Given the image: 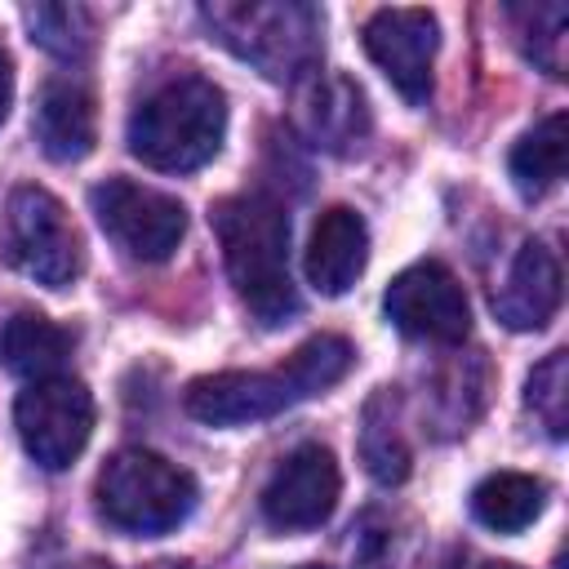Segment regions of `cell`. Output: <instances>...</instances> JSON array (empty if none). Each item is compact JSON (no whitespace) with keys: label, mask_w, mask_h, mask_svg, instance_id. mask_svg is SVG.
Returning <instances> with one entry per match:
<instances>
[{"label":"cell","mask_w":569,"mask_h":569,"mask_svg":"<svg viewBox=\"0 0 569 569\" xmlns=\"http://www.w3.org/2000/svg\"><path fill=\"white\" fill-rule=\"evenodd\" d=\"M351 360L356 351L342 333H316L302 347H293L280 369H253V373L227 369L196 378L182 391V409L204 427H249L329 391L333 382L347 378Z\"/></svg>","instance_id":"obj_1"},{"label":"cell","mask_w":569,"mask_h":569,"mask_svg":"<svg viewBox=\"0 0 569 569\" xmlns=\"http://www.w3.org/2000/svg\"><path fill=\"white\" fill-rule=\"evenodd\" d=\"M209 222L218 231L236 298L258 325H284L298 311L289 276V213L262 191H240L218 200Z\"/></svg>","instance_id":"obj_2"},{"label":"cell","mask_w":569,"mask_h":569,"mask_svg":"<svg viewBox=\"0 0 569 569\" xmlns=\"http://www.w3.org/2000/svg\"><path fill=\"white\" fill-rule=\"evenodd\" d=\"M227 133V98L204 76H173L156 84L129 116V151L160 173H191L209 164Z\"/></svg>","instance_id":"obj_3"},{"label":"cell","mask_w":569,"mask_h":569,"mask_svg":"<svg viewBox=\"0 0 569 569\" xmlns=\"http://www.w3.org/2000/svg\"><path fill=\"white\" fill-rule=\"evenodd\" d=\"M200 18L218 44L280 84L316 71L325 49V18L302 0H218L204 4Z\"/></svg>","instance_id":"obj_4"},{"label":"cell","mask_w":569,"mask_h":569,"mask_svg":"<svg viewBox=\"0 0 569 569\" xmlns=\"http://www.w3.org/2000/svg\"><path fill=\"white\" fill-rule=\"evenodd\" d=\"M93 498H98V516L111 529L133 533V538H156V533L178 529L196 511L200 489L191 471L173 467L169 458L151 449H120L98 471Z\"/></svg>","instance_id":"obj_5"},{"label":"cell","mask_w":569,"mask_h":569,"mask_svg":"<svg viewBox=\"0 0 569 569\" xmlns=\"http://www.w3.org/2000/svg\"><path fill=\"white\" fill-rule=\"evenodd\" d=\"M9 262L44 289H67L84 267V244L62 200L44 187H18L4 213Z\"/></svg>","instance_id":"obj_6"},{"label":"cell","mask_w":569,"mask_h":569,"mask_svg":"<svg viewBox=\"0 0 569 569\" xmlns=\"http://www.w3.org/2000/svg\"><path fill=\"white\" fill-rule=\"evenodd\" d=\"M13 427H18L22 449L44 471H62L89 445V431H93V396H89V387L80 378H67V373L40 378V382H31L18 396Z\"/></svg>","instance_id":"obj_7"},{"label":"cell","mask_w":569,"mask_h":569,"mask_svg":"<svg viewBox=\"0 0 569 569\" xmlns=\"http://www.w3.org/2000/svg\"><path fill=\"white\" fill-rule=\"evenodd\" d=\"M98 227L138 262H164L187 236V209L133 178H107L89 191Z\"/></svg>","instance_id":"obj_8"},{"label":"cell","mask_w":569,"mask_h":569,"mask_svg":"<svg viewBox=\"0 0 569 569\" xmlns=\"http://www.w3.org/2000/svg\"><path fill=\"white\" fill-rule=\"evenodd\" d=\"M387 320L422 342H462L471 333V302L458 276L445 262H413L405 267L387 298Z\"/></svg>","instance_id":"obj_9"},{"label":"cell","mask_w":569,"mask_h":569,"mask_svg":"<svg viewBox=\"0 0 569 569\" xmlns=\"http://www.w3.org/2000/svg\"><path fill=\"white\" fill-rule=\"evenodd\" d=\"M360 40H365V53L373 58V67L396 84V93L405 102L418 107L431 98V62H436V44H440L436 13L378 9V13H369Z\"/></svg>","instance_id":"obj_10"},{"label":"cell","mask_w":569,"mask_h":569,"mask_svg":"<svg viewBox=\"0 0 569 569\" xmlns=\"http://www.w3.org/2000/svg\"><path fill=\"white\" fill-rule=\"evenodd\" d=\"M342 493V476H338V458L325 445H298L267 480L262 489V520L271 529L298 533V529H316L333 516Z\"/></svg>","instance_id":"obj_11"},{"label":"cell","mask_w":569,"mask_h":569,"mask_svg":"<svg viewBox=\"0 0 569 569\" xmlns=\"http://www.w3.org/2000/svg\"><path fill=\"white\" fill-rule=\"evenodd\" d=\"M298 116H302V129L316 147L333 151V156H351L365 147L369 138V98L365 89L351 80V76H316L307 89H302V102H298Z\"/></svg>","instance_id":"obj_12"},{"label":"cell","mask_w":569,"mask_h":569,"mask_svg":"<svg viewBox=\"0 0 569 569\" xmlns=\"http://www.w3.org/2000/svg\"><path fill=\"white\" fill-rule=\"evenodd\" d=\"M365 262H369V227H365V218L356 209H347V204H329L316 218L311 240H307V280L316 284V293L338 298L360 280Z\"/></svg>","instance_id":"obj_13"},{"label":"cell","mask_w":569,"mask_h":569,"mask_svg":"<svg viewBox=\"0 0 569 569\" xmlns=\"http://www.w3.org/2000/svg\"><path fill=\"white\" fill-rule=\"evenodd\" d=\"M560 258L551 253V244L542 240H525L507 280L493 293V311L507 329L525 333V329H542L556 307H560Z\"/></svg>","instance_id":"obj_14"},{"label":"cell","mask_w":569,"mask_h":569,"mask_svg":"<svg viewBox=\"0 0 569 569\" xmlns=\"http://www.w3.org/2000/svg\"><path fill=\"white\" fill-rule=\"evenodd\" d=\"M36 142L49 160L71 164L84 160L98 142V111H93V93L80 80H44L40 98H36V116H31Z\"/></svg>","instance_id":"obj_15"},{"label":"cell","mask_w":569,"mask_h":569,"mask_svg":"<svg viewBox=\"0 0 569 569\" xmlns=\"http://www.w3.org/2000/svg\"><path fill=\"white\" fill-rule=\"evenodd\" d=\"M67 356H71V333L40 311H18L0 329V365L13 378H27V382L53 378L67 365Z\"/></svg>","instance_id":"obj_16"},{"label":"cell","mask_w":569,"mask_h":569,"mask_svg":"<svg viewBox=\"0 0 569 569\" xmlns=\"http://www.w3.org/2000/svg\"><path fill=\"white\" fill-rule=\"evenodd\" d=\"M360 462L378 485H400L409 480L413 449L405 440V427L396 418V391L378 387L360 413Z\"/></svg>","instance_id":"obj_17"},{"label":"cell","mask_w":569,"mask_h":569,"mask_svg":"<svg viewBox=\"0 0 569 569\" xmlns=\"http://www.w3.org/2000/svg\"><path fill=\"white\" fill-rule=\"evenodd\" d=\"M547 507V485L525 471H493L471 489V516L493 533L529 529Z\"/></svg>","instance_id":"obj_18"},{"label":"cell","mask_w":569,"mask_h":569,"mask_svg":"<svg viewBox=\"0 0 569 569\" xmlns=\"http://www.w3.org/2000/svg\"><path fill=\"white\" fill-rule=\"evenodd\" d=\"M565 156H569V116L551 111L547 120H538L516 147H511V182L525 200L547 196L560 178H565Z\"/></svg>","instance_id":"obj_19"},{"label":"cell","mask_w":569,"mask_h":569,"mask_svg":"<svg viewBox=\"0 0 569 569\" xmlns=\"http://www.w3.org/2000/svg\"><path fill=\"white\" fill-rule=\"evenodd\" d=\"M27 18V31L40 49H49L53 58L62 62H84L93 53V40H98V27H93V13L84 4H36L22 13Z\"/></svg>","instance_id":"obj_20"},{"label":"cell","mask_w":569,"mask_h":569,"mask_svg":"<svg viewBox=\"0 0 569 569\" xmlns=\"http://www.w3.org/2000/svg\"><path fill=\"white\" fill-rule=\"evenodd\" d=\"M516 31L525 53L547 71V76H565V27H569V9L565 4H525L511 9Z\"/></svg>","instance_id":"obj_21"},{"label":"cell","mask_w":569,"mask_h":569,"mask_svg":"<svg viewBox=\"0 0 569 569\" xmlns=\"http://www.w3.org/2000/svg\"><path fill=\"white\" fill-rule=\"evenodd\" d=\"M525 405L533 409V418L542 422V431L551 440H565V431H569V356L565 351H551L529 373Z\"/></svg>","instance_id":"obj_22"},{"label":"cell","mask_w":569,"mask_h":569,"mask_svg":"<svg viewBox=\"0 0 569 569\" xmlns=\"http://www.w3.org/2000/svg\"><path fill=\"white\" fill-rule=\"evenodd\" d=\"M9 102H13V58H9V49L0 44V124H4V116H9Z\"/></svg>","instance_id":"obj_23"},{"label":"cell","mask_w":569,"mask_h":569,"mask_svg":"<svg viewBox=\"0 0 569 569\" xmlns=\"http://www.w3.org/2000/svg\"><path fill=\"white\" fill-rule=\"evenodd\" d=\"M453 569H520V565H516V560H493V556H476V551H467V556H458Z\"/></svg>","instance_id":"obj_24"},{"label":"cell","mask_w":569,"mask_h":569,"mask_svg":"<svg viewBox=\"0 0 569 569\" xmlns=\"http://www.w3.org/2000/svg\"><path fill=\"white\" fill-rule=\"evenodd\" d=\"M147 569H196V565H187V560H156V565H147Z\"/></svg>","instance_id":"obj_25"},{"label":"cell","mask_w":569,"mask_h":569,"mask_svg":"<svg viewBox=\"0 0 569 569\" xmlns=\"http://www.w3.org/2000/svg\"><path fill=\"white\" fill-rule=\"evenodd\" d=\"M71 569H111V565H107V560H93V556H89V560H80V565H71Z\"/></svg>","instance_id":"obj_26"},{"label":"cell","mask_w":569,"mask_h":569,"mask_svg":"<svg viewBox=\"0 0 569 569\" xmlns=\"http://www.w3.org/2000/svg\"><path fill=\"white\" fill-rule=\"evenodd\" d=\"M298 569H325V565H298Z\"/></svg>","instance_id":"obj_27"}]
</instances>
